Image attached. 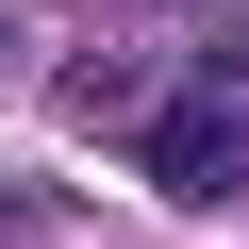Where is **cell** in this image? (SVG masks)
<instances>
[{
  "mask_svg": "<svg viewBox=\"0 0 249 249\" xmlns=\"http://www.w3.org/2000/svg\"><path fill=\"white\" fill-rule=\"evenodd\" d=\"M133 166L166 199H249V100H216V83L199 100H150L133 116Z\"/></svg>",
  "mask_w": 249,
  "mask_h": 249,
  "instance_id": "obj_1",
  "label": "cell"
},
{
  "mask_svg": "<svg viewBox=\"0 0 249 249\" xmlns=\"http://www.w3.org/2000/svg\"><path fill=\"white\" fill-rule=\"evenodd\" d=\"M216 100H249V34H232V50H216Z\"/></svg>",
  "mask_w": 249,
  "mask_h": 249,
  "instance_id": "obj_2",
  "label": "cell"
},
{
  "mask_svg": "<svg viewBox=\"0 0 249 249\" xmlns=\"http://www.w3.org/2000/svg\"><path fill=\"white\" fill-rule=\"evenodd\" d=\"M0 67H17V0H0Z\"/></svg>",
  "mask_w": 249,
  "mask_h": 249,
  "instance_id": "obj_3",
  "label": "cell"
}]
</instances>
